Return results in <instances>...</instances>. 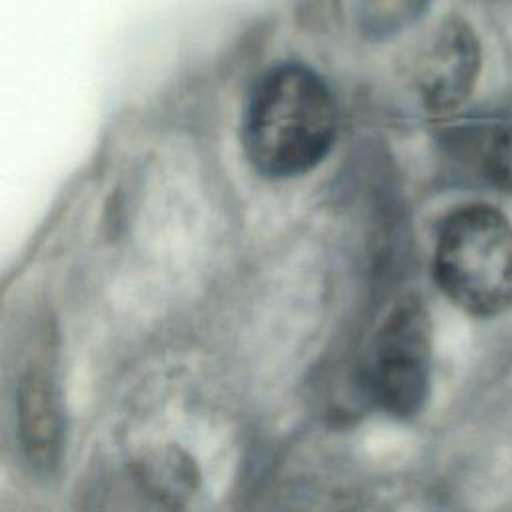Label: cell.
<instances>
[{"label": "cell", "mask_w": 512, "mask_h": 512, "mask_svg": "<svg viewBox=\"0 0 512 512\" xmlns=\"http://www.w3.org/2000/svg\"><path fill=\"white\" fill-rule=\"evenodd\" d=\"M18 420L30 462L42 468L52 466L60 450L62 418L54 382L44 366H34L20 382Z\"/></svg>", "instance_id": "5b68a950"}, {"label": "cell", "mask_w": 512, "mask_h": 512, "mask_svg": "<svg viewBox=\"0 0 512 512\" xmlns=\"http://www.w3.org/2000/svg\"><path fill=\"white\" fill-rule=\"evenodd\" d=\"M434 278L458 308L490 318L512 306V224L488 204L448 214L434 246Z\"/></svg>", "instance_id": "7a4b0ae2"}, {"label": "cell", "mask_w": 512, "mask_h": 512, "mask_svg": "<svg viewBox=\"0 0 512 512\" xmlns=\"http://www.w3.org/2000/svg\"><path fill=\"white\" fill-rule=\"evenodd\" d=\"M486 170L502 190L512 194V120L494 132L486 150Z\"/></svg>", "instance_id": "52a82bcc"}, {"label": "cell", "mask_w": 512, "mask_h": 512, "mask_svg": "<svg viewBox=\"0 0 512 512\" xmlns=\"http://www.w3.org/2000/svg\"><path fill=\"white\" fill-rule=\"evenodd\" d=\"M432 322L416 294L398 298L380 322L364 360V388L396 418L416 416L428 396Z\"/></svg>", "instance_id": "3957f363"}, {"label": "cell", "mask_w": 512, "mask_h": 512, "mask_svg": "<svg viewBox=\"0 0 512 512\" xmlns=\"http://www.w3.org/2000/svg\"><path fill=\"white\" fill-rule=\"evenodd\" d=\"M432 0H354L352 14L366 40H388L414 26Z\"/></svg>", "instance_id": "8992f818"}, {"label": "cell", "mask_w": 512, "mask_h": 512, "mask_svg": "<svg viewBox=\"0 0 512 512\" xmlns=\"http://www.w3.org/2000/svg\"><path fill=\"white\" fill-rule=\"evenodd\" d=\"M482 70V44L476 30L460 16H444L416 46L408 74L430 112L444 114L462 106Z\"/></svg>", "instance_id": "277c9868"}, {"label": "cell", "mask_w": 512, "mask_h": 512, "mask_svg": "<svg viewBox=\"0 0 512 512\" xmlns=\"http://www.w3.org/2000/svg\"><path fill=\"white\" fill-rule=\"evenodd\" d=\"M338 132L336 102L318 72L282 62L254 84L242 118V146L256 172L294 178L316 168Z\"/></svg>", "instance_id": "6da1fadb"}]
</instances>
